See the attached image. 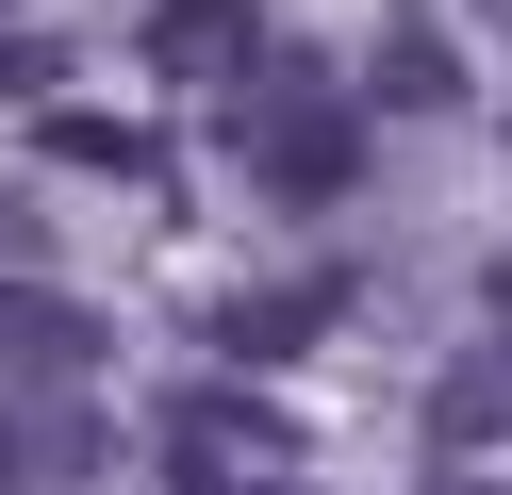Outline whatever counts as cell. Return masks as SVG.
I'll use <instances>...</instances> for the list:
<instances>
[{
    "label": "cell",
    "mask_w": 512,
    "mask_h": 495,
    "mask_svg": "<svg viewBox=\"0 0 512 495\" xmlns=\"http://www.w3.org/2000/svg\"><path fill=\"white\" fill-rule=\"evenodd\" d=\"M248 182L265 198H347L364 182V99L314 83V66H281V83L248 99Z\"/></svg>",
    "instance_id": "1"
},
{
    "label": "cell",
    "mask_w": 512,
    "mask_h": 495,
    "mask_svg": "<svg viewBox=\"0 0 512 495\" xmlns=\"http://www.w3.org/2000/svg\"><path fill=\"white\" fill-rule=\"evenodd\" d=\"M100 380V314L67 281H0V396H83Z\"/></svg>",
    "instance_id": "2"
},
{
    "label": "cell",
    "mask_w": 512,
    "mask_h": 495,
    "mask_svg": "<svg viewBox=\"0 0 512 495\" xmlns=\"http://www.w3.org/2000/svg\"><path fill=\"white\" fill-rule=\"evenodd\" d=\"M116 462L100 396H0V495H83Z\"/></svg>",
    "instance_id": "3"
},
{
    "label": "cell",
    "mask_w": 512,
    "mask_h": 495,
    "mask_svg": "<svg viewBox=\"0 0 512 495\" xmlns=\"http://www.w3.org/2000/svg\"><path fill=\"white\" fill-rule=\"evenodd\" d=\"M149 66L166 83H248L265 66V17L248 0H149Z\"/></svg>",
    "instance_id": "4"
},
{
    "label": "cell",
    "mask_w": 512,
    "mask_h": 495,
    "mask_svg": "<svg viewBox=\"0 0 512 495\" xmlns=\"http://www.w3.org/2000/svg\"><path fill=\"white\" fill-rule=\"evenodd\" d=\"M331 314H347V281H265V297L215 314V347H232V363H281V347H314Z\"/></svg>",
    "instance_id": "5"
},
{
    "label": "cell",
    "mask_w": 512,
    "mask_h": 495,
    "mask_svg": "<svg viewBox=\"0 0 512 495\" xmlns=\"http://www.w3.org/2000/svg\"><path fill=\"white\" fill-rule=\"evenodd\" d=\"M496 429H512V330H496L479 363H446V380H430V446H496Z\"/></svg>",
    "instance_id": "6"
},
{
    "label": "cell",
    "mask_w": 512,
    "mask_h": 495,
    "mask_svg": "<svg viewBox=\"0 0 512 495\" xmlns=\"http://www.w3.org/2000/svg\"><path fill=\"white\" fill-rule=\"evenodd\" d=\"M446 83H463V66H446V33H430V17H397V33H380V66H364V99H397V116H430Z\"/></svg>",
    "instance_id": "7"
},
{
    "label": "cell",
    "mask_w": 512,
    "mask_h": 495,
    "mask_svg": "<svg viewBox=\"0 0 512 495\" xmlns=\"http://www.w3.org/2000/svg\"><path fill=\"white\" fill-rule=\"evenodd\" d=\"M34 132H50V165H100V182H149V165H166V149H149L133 116H67V99H50Z\"/></svg>",
    "instance_id": "8"
},
{
    "label": "cell",
    "mask_w": 512,
    "mask_h": 495,
    "mask_svg": "<svg viewBox=\"0 0 512 495\" xmlns=\"http://www.w3.org/2000/svg\"><path fill=\"white\" fill-rule=\"evenodd\" d=\"M50 66H67L50 33H0V99H50Z\"/></svg>",
    "instance_id": "9"
},
{
    "label": "cell",
    "mask_w": 512,
    "mask_h": 495,
    "mask_svg": "<svg viewBox=\"0 0 512 495\" xmlns=\"http://www.w3.org/2000/svg\"><path fill=\"white\" fill-rule=\"evenodd\" d=\"M166 495H232V462H182V479H166Z\"/></svg>",
    "instance_id": "10"
},
{
    "label": "cell",
    "mask_w": 512,
    "mask_h": 495,
    "mask_svg": "<svg viewBox=\"0 0 512 495\" xmlns=\"http://www.w3.org/2000/svg\"><path fill=\"white\" fill-rule=\"evenodd\" d=\"M430 495H496V479H430Z\"/></svg>",
    "instance_id": "11"
},
{
    "label": "cell",
    "mask_w": 512,
    "mask_h": 495,
    "mask_svg": "<svg viewBox=\"0 0 512 495\" xmlns=\"http://www.w3.org/2000/svg\"><path fill=\"white\" fill-rule=\"evenodd\" d=\"M496 330H512V264H496Z\"/></svg>",
    "instance_id": "12"
},
{
    "label": "cell",
    "mask_w": 512,
    "mask_h": 495,
    "mask_svg": "<svg viewBox=\"0 0 512 495\" xmlns=\"http://www.w3.org/2000/svg\"><path fill=\"white\" fill-rule=\"evenodd\" d=\"M248 495H298V479H248Z\"/></svg>",
    "instance_id": "13"
},
{
    "label": "cell",
    "mask_w": 512,
    "mask_h": 495,
    "mask_svg": "<svg viewBox=\"0 0 512 495\" xmlns=\"http://www.w3.org/2000/svg\"><path fill=\"white\" fill-rule=\"evenodd\" d=\"M496 17H512V0H496Z\"/></svg>",
    "instance_id": "14"
}]
</instances>
